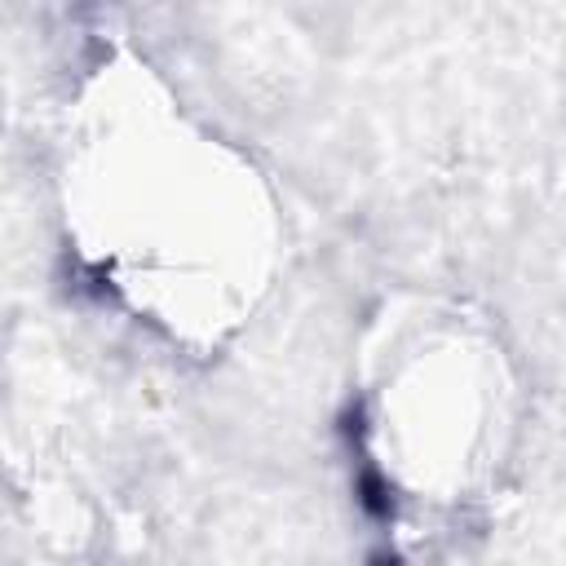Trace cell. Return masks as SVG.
Here are the masks:
<instances>
[{
	"mask_svg": "<svg viewBox=\"0 0 566 566\" xmlns=\"http://www.w3.org/2000/svg\"><path fill=\"white\" fill-rule=\"evenodd\" d=\"M354 491H358V504L376 517V522H389L394 517V491L385 482V473L376 464H363L358 478H354Z\"/></svg>",
	"mask_w": 566,
	"mask_h": 566,
	"instance_id": "cell-1",
	"label": "cell"
},
{
	"mask_svg": "<svg viewBox=\"0 0 566 566\" xmlns=\"http://www.w3.org/2000/svg\"><path fill=\"white\" fill-rule=\"evenodd\" d=\"M367 566H398V557H394V553H371Z\"/></svg>",
	"mask_w": 566,
	"mask_h": 566,
	"instance_id": "cell-2",
	"label": "cell"
}]
</instances>
